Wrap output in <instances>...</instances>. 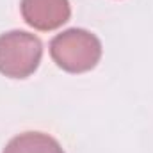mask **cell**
<instances>
[{
	"label": "cell",
	"instance_id": "cell-3",
	"mask_svg": "<svg viewBox=\"0 0 153 153\" xmlns=\"http://www.w3.org/2000/svg\"><path fill=\"white\" fill-rule=\"evenodd\" d=\"M20 11L27 25L36 30H55L71 16L70 0H22Z\"/></svg>",
	"mask_w": 153,
	"mask_h": 153
},
{
	"label": "cell",
	"instance_id": "cell-1",
	"mask_svg": "<svg viewBox=\"0 0 153 153\" xmlns=\"http://www.w3.org/2000/svg\"><path fill=\"white\" fill-rule=\"evenodd\" d=\"M53 62L68 73L93 70L102 57V43L85 29H68L50 41Z\"/></svg>",
	"mask_w": 153,
	"mask_h": 153
},
{
	"label": "cell",
	"instance_id": "cell-4",
	"mask_svg": "<svg viewBox=\"0 0 153 153\" xmlns=\"http://www.w3.org/2000/svg\"><path fill=\"white\" fill-rule=\"evenodd\" d=\"M2 153H64V150L48 134L25 132L13 137Z\"/></svg>",
	"mask_w": 153,
	"mask_h": 153
},
{
	"label": "cell",
	"instance_id": "cell-2",
	"mask_svg": "<svg viewBox=\"0 0 153 153\" xmlns=\"http://www.w3.org/2000/svg\"><path fill=\"white\" fill-rule=\"evenodd\" d=\"M43 57L39 38L25 30H9L0 36V73L9 78H27L38 70Z\"/></svg>",
	"mask_w": 153,
	"mask_h": 153
}]
</instances>
